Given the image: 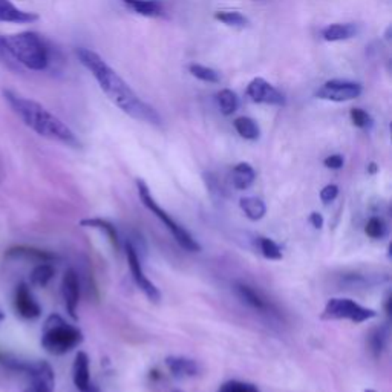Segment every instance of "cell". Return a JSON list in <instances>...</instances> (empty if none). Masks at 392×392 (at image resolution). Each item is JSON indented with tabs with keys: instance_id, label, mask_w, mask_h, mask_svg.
Here are the masks:
<instances>
[{
	"instance_id": "1",
	"label": "cell",
	"mask_w": 392,
	"mask_h": 392,
	"mask_svg": "<svg viewBox=\"0 0 392 392\" xmlns=\"http://www.w3.org/2000/svg\"><path fill=\"white\" fill-rule=\"evenodd\" d=\"M75 54L82 65L89 69L91 74L94 75L106 97H108L120 111H123L126 115H129L133 120L142 121V123L152 124L156 127L161 126L160 113L156 112L151 104L142 102L131 89L129 84H127L97 53L86 48H77Z\"/></svg>"
},
{
	"instance_id": "2",
	"label": "cell",
	"mask_w": 392,
	"mask_h": 392,
	"mask_svg": "<svg viewBox=\"0 0 392 392\" xmlns=\"http://www.w3.org/2000/svg\"><path fill=\"white\" fill-rule=\"evenodd\" d=\"M3 97L11 106V109L16 112V115L40 137L63 142V144L74 149L82 147V142L77 138V135L40 103L19 95L12 91H3Z\"/></svg>"
},
{
	"instance_id": "3",
	"label": "cell",
	"mask_w": 392,
	"mask_h": 392,
	"mask_svg": "<svg viewBox=\"0 0 392 392\" xmlns=\"http://www.w3.org/2000/svg\"><path fill=\"white\" fill-rule=\"evenodd\" d=\"M6 51L22 65L31 71H45L49 66L51 54L46 41L37 32L25 31L3 37Z\"/></svg>"
},
{
	"instance_id": "4",
	"label": "cell",
	"mask_w": 392,
	"mask_h": 392,
	"mask_svg": "<svg viewBox=\"0 0 392 392\" xmlns=\"http://www.w3.org/2000/svg\"><path fill=\"white\" fill-rule=\"evenodd\" d=\"M83 342V333L77 326L69 325L59 315H51L41 331V346L49 354L63 355L75 349Z\"/></svg>"
},
{
	"instance_id": "5",
	"label": "cell",
	"mask_w": 392,
	"mask_h": 392,
	"mask_svg": "<svg viewBox=\"0 0 392 392\" xmlns=\"http://www.w3.org/2000/svg\"><path fill=\"white\" fill-rule=\"evenodd\" d=\"M137 190H138V196L141 199L142 205H144L147 210H151L153 215L161 221L164 227H166V229L170 232L174 239L184 248V250H187L190 253L201 252V245H199V242L192 236L190 232L187 229H184L181 224H178L176 221L172 218V215H169V213L155 201L151 190H149V185L144 181L137 180Z\"/></svg>"
},
{
	"instance_id": "6",
	"label": "cell",
	"mask_w": 392,
	"mask_h": 392,
	"mask_svg": "<svg viewBox=\"0 0 392 392\" xmlns=\"http://www.w3.org/2000/svg\"><path fill=\"white\" fill-rule=\"evenodd\" d=\"M377 317V311L357 304L353 299L333 297L326 302L320 315L322 320H349L353 324H363L369 319Z\"/></svg>"
},
{
	"instance_id": "7",
	"label": "cell",
	"mask_w": 392,
	"mask_h": 392,
	"mask_svg": "<svg viewBox=\"0 0 392 392\" xmlns=\"http://www.w3.org/2000/svg\"><path fill=\"white\" fill-rule=\"evenodd\" d=\"M124 253L127 258V263H129V270H131L133 282L137 283V287L141 290V293L144 295L149 301L153 304H158L161 301L160 290L156 288V285L149 279V277L144 274V272H142L137 248H135L129 241L124 244Z\"/></svg>"
},
{
	"instance_id": "8",
	"label": "cell",
	"mask_w": 392,
	"mask_h": 392,
	"mask_svg": "<svg viewBox=\"0 0 392 392\" xmlns=\"http://www.w3.org/2000/svg\"><path fill=\"white\" fill-rule=\"evenodd\" d=\"M362 94V86L355 82H348V80H330L324 83L316 91V97L320 100H326V102H349L360 97Z\"/></svg>"
},
{
	"instance_id": "9",
	"label": "cell",
	"mask_w": 392,
	"mask_h": 392,
	"mask_svg": "<svg viewBox=\"0 0 392 392\" xmlns=\"http://www.w3.org/2000/svg\"><path fill=\"white\" fill-rule=\"evenodd\" d=\"M26 375L30 377V383H28L24 392H54L55 374L53 366L48 362H31V366L28 369Z\"/></svg>"
},
{
	"instance_id": "10",
	"label": "cell",
	"mask_w": 392,
	"mask_h": 392,
	"mask_svg": "<svg viewBox=\"0 0 392 392\" xmlns=\"http://www.w3.org/2000/svg\"><path fill=\"white\" fill-rule=\"evenodd\" d=\"M14 310H16L17 316L26 320L39 319L41 315L40 304L35 301L31 288L25 282L19 283L16 291H14Z\"/></svg>"
},
{
	"instance_id": "11",
	"label": "cell",
	"mask_w": 392,
	"mask_h": 392,
	"mask_svg": "<svg viewBox=\"0 0 392 392\" xmlns=\"http://www.w3.org/2000/svg\"><path fill=\"white\" fill-rule=\"evenodd\" d=\"M247 95L248 98H252V102L254 103L272 104V106L285 104V97L281 94V92L259 77L253 78V80L248 83Z\"/></svg>"
},
{
	"instance_id": "12",
	"label": "cell",
	"mask_w": 392,
	"mask_h": 392,
	"mask_svg": "<svg viewBox=\"0 0 392 392\" xmlns=\"http://www.w3.org/2000/svg\"><path fill=\"white\" fill-rule=\"evenodd\" d=\"M62 296L63 301H65L68 315L74 320H77L78 319L77 308H78V302H80V279H78V274L73 268L66 270L65 276H63Z\"/></svg>"
},
{
	"instance_id": "13",
	"label": "cell",
	"mask_w": 392,
	"mask_h": 392,
	"mask_svg": "<svg viewBox=\"0 0 392 392\" xmlns=\"http://www.w3.org/2000/svg\"><path fill=\"white\" fill-rule=\"evenodd\" d=\"M73 380L80 392H98L91 380L89 355L84 351H78L73 365Z\"/></svg>"
},
{
	"instance_id": "14",
	"label": "cell",
	"mask_w": 392,
	"mask_h": 392,
	"mask_svg": "<svg viewBox=\"0 0 392 392\" xmlns=\"http://www.w3.org/2000/svg\"><path fill=\"white\" fill-rule=\"evenodd\" d=\"M39 20L37 12H30L19 10L11 0H0V22L6 24H34Z\"/></svg>"
},
{
	"instance_id": "15",
	"label": "cell",
	"mask_w": 392,
	"mask_h": 392,
	"mask_svg": "<svg viewBox=\"0 0 392 392\" xmlns=\"http://www.w3.org/2000/svg\"><path fill=\"white\" fill-rule=\"evenodd\" d=\"M6 258L8 259H26L32 262H54L57 256L51 252L41 250V248H35L30 245H14L8 252H6Z\"/></svg>"
},
{
	"instance_id": "16",
	"label": "cell",
	"mask_w": 392,
	"mask_h": 392,
	"mask_svg": "<svg viewBox=\"0 0 392 392\" xmlns=\"http://www.w3.org/2000/svg\"><path fill=\"white\" fill-rule=\"evenodd\" d=\"M234 290H236V295L242 302H245L248 306H252L253 310L263 312V315H270L273 311V306L270 304L265 297L259 295L254 288L248 287L245 283H236L234 285Z\"/></svg>"
},
{
	"instance_id": "17",
	"label": "cell",
	"mask_w": 392,
	"mask_h": 392,
	"mask_svg": "<svg viewBox=\"0 0 392 392\" xmlns=\"http://www.w3.org/2000/svg\"><path fill=\"white\" fill-rule=\"evenodd\" d=\"M166 365L170 373L176 379H184V377H195L199 373V366L195 360L181 357V355H169L166 359Z\"/></svg>"
},
{
	"instance_id": "18",
	"label": "cell",
	"mask_w": 392,
	"mask_h": 392,
	"mask_svg": "<svg viewBox=\"0 0 392 392\" xmlns=\"http://www.w3.org/2000/svg\"><path fill=\"white\" fill-rule=\"evenodd\" d=\"M80 225L82 227H88V229H95L104 233V236L108 238L109 244L115 248V250H120L121 247V242L118 238V233L117 229L113 227L111 223H108L106 219L102 218H88V219H82L80 221Z\"/></svg>"
},
{
	"instance_id": "19",
	"label": "cell",
	"mask_w": 392,
	"mask_h": 392,
	"mask_svg": "<svg viewBox=\"0 0 392 392\" xmlns=\"http://www.w3.org/2000/svg\"><path fill=\"white\" fill-rule=\"evenodd\" d=\"M256 180L254 169L247 162H239L232 170V183L233 187L238 190L250 189Z\"/></svg>"
},
{
	"instance_id": "20",
	"label": "cell",
	"mask_w": 392,
	"mask_h": 392,
	"mask_svg": "<svg viewBox=\"0 0 392 392\" xmlns=\"http://www.w3.org/2000/svg\"><path fill=\"white\" fill-rule=\"evenodd\" d=\"M357 34L355 24H333L322 30V37L326 41H342L349 40Z\"/></svg>"
},
{
	"instance_id": "21",
	"label": "cell",
	"mask_w": 392,
	"mask_h": 392,
	"mask_svg": "<svg viewBox=\"0 0 392 392\" xmlns=\"http://www.w3.org/2000/svg\"><path fill=\"white\" fill-rule=\"evenodd\" d=\"M123 2L127 8L144 17H158L162 12V3L160 0H123Z\"/></svg>"
},
{
	"instance_id": "22",
	"label": "cell",
	"mask_w": 392,
	"mask_h": 392,
	"mask_svg": "<svg viewBox=\"0 0 392 392\" xmlns=\"http://www.w3.org/2000/svg\"><path fill=\"white\" fill-rule=\"evenodd\" d=\"M55 276V268L53 265V262H41L39 265H35L31 272V285L32 287L44 288L46 285L53 281V277Z\"/></svg>"
},
{
	"instance_id": "23",
	"label": "cell",
	"mask_w": 392,
	"mask_h": 392,
	"mask_svg": "<svg viewBox=\"0 0 392 392\" xmlns=\"http://www.w3.org/2000/svg\"><path fill=\"white\" fill-rule=\"evenodd\" d=\"M239 205H241L242 212L245 213V216L252 221H259L265 216V213H267L265 203L256 196L242 198Z\"/></svg>"
},
{
	"instance_id": "24",
	"label": "cell",
	"mask_w": 392,
	"mask_h": 392,
	"mask_svg": "<svg viewBox=\"0 0 392 392\" xmlns=\"http://www.w3.org/2000/svg\"><path fill=\"white\" fill-rule=\"evenodd\" d=\"M234 129L241 135L242 138H245L248 141H256L261 137V129L258 123L253 118L248 117H239L234 120Z\"/></svg>"
},
{
	"instance_id": "25",
	"label": "cell",
	"mask_w": 392,
	"mask_h": 392,
	"mask_svg": "<svg viewBox=\"0 0 392 392\" xmlns=\"http://www.w3.org/2000/svg\"><path fill=\"white\" fill-rule=\"evenodd\" d=\"M216 102H218L221 112H223L225 117H229L232 115V113L236 112L238 106H239L236 94H234V92L230 89H223L221 92H218Z\"/></svg>"
},
{
	"instance_id": "26",
	"label": "cell",
	"mask_w": 392,
	"mask_h": 392,
	"mask_svg": "<svg viewBox=\"0 0 392 392\" xmlns=\"http://www.w3.org/2000/svg\"><path fill=\"white\" fill-rule=\"evenodd\" d=\"M189 73L194 75L195 78L205 83H219L221 82V75L218 74V71L207 68V66H203V65H194L189 66Z\"/></svg>"
},
{
	"instance_id": "27",
	"label": "cell",
	"mask_w": 392,
	"mask_h": 392,
	"mask_svg": "<svg viewBox=\"0 0 392 392\" xmlns=\"http://www.w3.org/2000/svg\"><path fill=\"white\" fill-rule=\"evenodd\" d=\"M258 244H259V250L265 259H270V261H281L282 259L281 247L277 245L273 239L261 236L258 239Z\"/></svg>"
},
{
	"instance_id": "28",
	"label": "cell",
	"mask_w": 392,
	"mask_h": 392,
	"mask_svg": "<svg viewBox=\"0 0 392 392\" xmlns=\"http://www.w3.org/2000/svg\"><path fill=\"white\" fill-rule=\"evenodd\" d=\"M369 349L371 353H373L375 357H379V355L383 353L384 346L388 344V333L384 328H377L373 333H371L369 336Z\"/></svg>"
},
{
	"instance_id": "29",
	"label": "cell",
	"mask_w": 392,
	"mask_h": 392,
	"mask_svg": "<svg viewBox=\"0 0 392 392\" xmlns=\"http://www.w3.org/2000/svg\"><path fill=\"white\" fill-rule=\"evenodd\" d=\"M215 19L229 26L244 28L248 25V19L236 11H218L215 12Z\"/></svg>"
},
{
	"instance_id": "30",
	"label": "cell",
	"mask_w": 392,
	"mask_h": 392,
	"mask_svg": "<svg viewBox=\"0 0 392 392\" xmlns=\"http://www.w3.org/2000/svg\"><path fill=\"white\" fill-rule=\"evenodd\" d=\"M365 233L371 239H383L388 234V227L384 225V223L380 218L374 216L366 223Z\"/></svg>"
},
{
	"instance_id": "31",
	"label": "cell",
	"mask_w": 392,
	"mask_h": 392,
	"mask_svg": "<svg viewBox=\"0 0 392 392\" xmlns=\"http://www.w3.org/2000/svg\"><path fill=\"white\" fill-rule=\"evenodd\" d=\"M351 121L355 127L363 131H369L371 127L374 124L373 117L369 115L368 112H365L363 109H353L351 111Z\"/></svg>"
},
{
	"instance_id": "32",
	"label": "cell",
	"mask_w": 392,
	"mask_h": 392,
	"mask_svg": "<svg viewBox=\"0 0 392 392\" xmlns=\"http://www.w3.org/2000/svg\"><path fill=\"white\" fill-rule=\"evenodd\" d=\"M218 392H259V389L252 383L232 380L224 383Z\"/></svg>"
},
{
	"instance_id": "33",
	"label": "cell",
	"mask_w": 392,
	"mask_h": 392,
	"mask_svg": "<svg viewBox=\"0 0 392 392\" xmlns=\"http://www.w3.org/2000/svg\"><path fill=\"white\" fill-rule=\"evenodd\" d=\"M0 63H2V65H5L6 68L11 69V71H16V73H20L19 63L12 59L8 51H6V48L3 45V37H2V35H0Z\"/></svg>"
},
{
	"instance_id": "34",
	"label": "cell",
	"mask_w": 392,
	"mask_h": 392,
	"mask_svg": "<svg viewBox=\"0 0 392 392\" xmlns=\"http://www.w3.org/2000/svg\"><path fill=\"white\" fill-rule=\"evenodd\" d=\"M339 195V187L336 184H328L325 187L320 190V199H322L324 204H330Z\"/></svg>"
},
{
	"instance_id": "35",
	"label": "cell",
	"mask_w": 392,
	"mask_h": 392,
	"mask_svg": "<svg viewBox=\"0 0 392 392\" xmlns=\"http://www.w3.org/2000/svg\"><path fill=\"white\" fill-rule=\"evenodd\" d=\"M344 156L342 155H331V156H328V158H325L324 164L328 167V169H333V170H339L344 167Z\"/></svg>"
},
{
	"instance_id": "36",
	"label": "cell",
	"mask_w": 392,
	"mask_h": 392,
	"mask_svg": "<svg viewBox=\"0 0 392 392\" xmlns=\"http://www.w3.org/2000/svg\"><path fill=\"white\" fill-rule=\"evenodd\" d=\"M310 223H311L312 227H315V229H322V227H324V216L320 215V213H317V212L311 213V215H310Z\"/></svg>"
},
{
	"instance_id": "37",
	"label": "cell",
	"mask_w": 392,
	"mask_h": 392,
	"mask_svg": "<svg viewBox=\"0 0 392 392\" xmlns=\"http://www.w3.org/2000/svg\"><path fill=\"white\" fill-rule=\"evenodd\" d=\"M391 302H392L391 297H388V299H386V304H384V308H386V315H388V316H391Z\"/></svg>"
},
{
	"instance_id": "38",
	"label": "cell",
	"mask_w": 392,
	"mask_h": 392,
	"mask_svg": "<svg viewBox=\"0 0 392 392\" xmlns=\"http://www.w3.org/2000/svg\"><path fill=\"white\" fill-rule=\"evenodd\" d=\"M3 319H5V315H3L2 311H0V320H3Z\"/></svg>"
},
{
	"instance_id": "39",
	"label": "cell",
	"mask_w": 392,
	"mask_h": 392,
	"mask_svg": "<svg viewBox=\"0 0 392 392\" xmlns=\"http://www.w3.org/2000/svg\"><path fill=\"white\" fill-rule=\"evenodd\" d=\"M365 392H377V391H374V389H366Z\"/></svg>"
}]
</instances>
